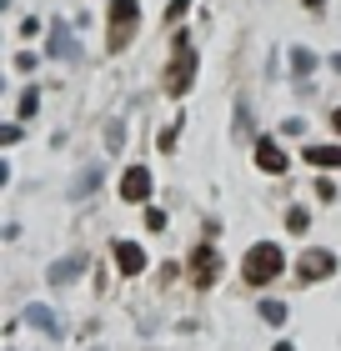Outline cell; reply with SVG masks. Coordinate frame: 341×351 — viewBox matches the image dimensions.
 I'll list each match as a JSON object with an SVG mask.
<instances>
[{"label":"cell","instance_id":"obj_21","mask_svg":"<svg viewBox=\"0 0 341 351\" xmlns=\"http://www.w3.org/2000/svg\"><path fill=\"white\" fill-rule=\"evenodd\" d=\"M321 5H327V0H306V10H321Z\"/></svg>","mask_w":341,"mask_h":351},{"label":"cell","instance_id":"obj_10","mask_svg":"<svg viewBox=\"0 0 341 351\" xmlns=\"http://www.w3.org/2000/svg\"><path fill=\"white\" fill-rule=\"evenodd\" d=\"M256 166H261V171H286V151L281 146H276V141L271 136H261V141H256Z\"/></svg>","mask_w":341,"mask_h":351},{"label":"cell","instance_id":"obj_20","mask_svg":"<svg viewBox=\"0 0 341 351\" xmlns=\"http://www.w3.org/2000/svg\"><path fill=\"white\" fill-rule=\"evenodd\" d=\"M191 10V0H171V10H166V21H181V15Z\"/></svg>","mask_w":341,"mask_h":351},{"label":"cell","instance_id":"obj_16","mask_svg":"<svg viewBox=\"0 0 341 351\" xmlns=\"http://www.w3.org/2000/svg\"><path fill=\"white\" fill-rule=\"evenodd\" d=\"M261 322L281 326V322H286V306H281V301H261Z\"/></svg>","mask_w":341,"mask_h":351},{"label":"cell","instance_id":"obj_9","mask_svg":"<svg viewBox=\"0 0 341 351\" xmlns=\"http://www.w3.org/2000/svg\"><path fill=\"white\" fill-rule=\"evenodd\" d=\"M116 266H121V276H141L145 271V251L136 241H116Z\"/></svg>","mask_w":341,"mask_h":351},{"label":"cell","instance_id":"obj_4","mask_svg":"<svg viewBox=\"0 0 341 351\" xmlns=\"http://www.w3.org/2000/svg\"><path fill=\"white\" fill-rule=\"evenodd\" d=\"M296 271H301V281H327L331 271H336V256L331 251H301V261H296Z\"/></svg>","mask_w":341,"mask_h":351},{"label":"cell","instance_id":"obj_14","mask_svg":"<svg viewBox=\"0 0 341 351\" xmlns=\"http://www.w3.org/2000/svg\"><path fill=\"white\" fill-rule=\"evenodd\" d=\"M36 110H40V90L30 86V90H21V106H15V116H21V121H30Z\"/></svg>","mask_w":341,"mask_h":351},{"label":"cell","instance_id":"obj_15","mask_svg":"<svg viewBox=\"0 0 341 351\" xmlns=\"http://www.w3.org/2000/svg\"><path fill=\"white\" fill-rule=\"evenodd\" d=\"M291 71H296V75H311V71H316V56H311V51H291Z\"/></svg>","mask_w":341,"mask_h":351},{"label":"cell","instance_id":"obj_17","mask_svg":"<svg viewBox=\"0 0 341 351\" xmlns=\"http://www.w3.org/2000/svg\"><path fill=\"white\" fill-rule=\"evenodd\" d=\"M106 146H110V151H121V146H126V125H121V121H110V125H106Z\"/></svg>","mask_w":341,"mask_h":351},{"label":"cell","instance_id":"obj_6","mask_svg":"<svg viewBox=\"0 0 341 351\" xmlns=\"http://www.w3.org/2000/svg\"><path fill=\"white\" fill-rule=\"evenodd\" d=\"M80 271H86V256H80V251H71V256H60L51 271H45V281H51V286H71Z\"/></svg>","mask_w":341,"mask_h":351},{"label":"cell","instance_id":"obj_23","mask_svg":"<svg viewBox=\"0 0 341 351\" xmlns=\"http://www.w3.org/2000/svg\"><path fill=\"white\" fill-rule=\"evenodd\" d=\"M331 125H336V131H341V110H336V116H331Z\"/></svg>","mask_w":341,"mask_h":351},{"label":"cell","instance_id":"obj_11","mask_svg":"<svg viewBox=\"0 0 341 351\" xmlns=\"http://www.w3.org/2000/svg\"><path fill=\"white\" fill-rule=\"evenodd\" d=\"M25 322L36 326V331H45V337H60V322H56L51 306H25Z\"/></svg>","mask_w":341,"mask_h":351},{"label":"cell","instance_id":"obj_13","mask_svg":"<svg viewBox=\"0 0 341 351\" xmlns=\"http://www.w3.org/2000/svg\"><path fill=\"white\" fill-rule=\"evenodd\" d=\"M95 186H101V166H86V171L75 176V196H91Z\"/></svg>","mask_w":341,"mask_h":351},{"label":"cell","instance_id":"obj_8","mask_svg":"<svg viewBox=\"0 0 341 351\" xmlns=\"http://www.w3.org/2000/svg\"><path fill=\"white\" fill-rule=\"evenodd\" d=\"M51 56H56V60H80V45H75V36H71L66 21L51 25Z\"/></svg>","mask_w":341,"mask_h":351},{"label":"cell","instance_id":"obj_1","mask_svg":"<svg viewBox=\"0 0 341 351\" xmlns=\"http://www.w3.org/2000/svg\"><path fill=\"white\" fill-rule=\"evenodd\" d=\"M286 271V251L276 246V241H256L246 256H241V276H246L251 286H266V281H276Z\"/></svg>","mask_w":341,"mask_h":351},{"label":"cell","instance_id":"obj_5","mask_svg":"<svg viewBox=\"0 0 341 351\" xmlns=\"http://www.w3.org/2000/svg\"><path fill=\"white\" fill-rule=\"evenodd\" d=\"M145 196H151V171L131 166V171L121 176V201H145Z\"/></svg>","mask_w":341,"mask_h":351},{"label":"cell","instance_id":"obj_24","mask_svg":"<svg viewBox=\"0 0 341 351\" xmlns=\"http://www.w3.org/2000/svg\"><path fill=\"white\" fill-rule=\"evenodd\" d=\"M276 351H291V346H286V341H281V346H276Z\"/></svg>","mask_w":341,"mask_h":351},{"label":"cell","instance_id":"obj_19","mask_svg":"<svg viewBox=\"0 0 341 351\" xmlns=\"http://www.w3.org/2000/svg\"><path fill=\"white\" fill-rule=\"evenodd\" d=\"M145 226H151V231H166V211H145Z\"/></svg>","mask_w":341,"mask_h":351},{"label":"cell","instance_id":"obj_22","mask_svg":"<svg viewBox=\"0 0 341 351\" xmlns=\"http://www.w3.org/2000/svg\"><path fill=\"white\" fill-rule=\"evenodd\" d=\"M331 66H336V75H341V56H331Z\"/></svg>","mask_w":341,"mask_h":351},{"label":"cell","instance_id":"obj_7","mask_svg":"<svg viewBox=\"0 0 341 351\" xmlns=\"http://www.w3.org/2000/svg\"><path fill=\"white\" fill-rule=\"evenodd\" d=\"M191 271H196V281L211 286L221 276V256H216V246H196V256H191Z\"/></svg>","mask_w":341,"mask_h":351},{"label":"cell","instance_id":"obj_3","mask_svg":"<svg viewBox=\"0 0 341 351\" xmlns=\"http://www.w3.org/2000/svg\"><path fill=\"white\" fill-rule=\"evenodd\" d=\"M136 25H141V5L136 0H110V40H106V51L121 56L126 45H131Z\"/></svg>","mask_w":341,"mask_h":351},{"label":"cell","instance_id":"obj_12","mask_svg":"<svg viewBox=\"0 0 341 351\" xmlns=\"http://www.w3.org/2000/svg\"><path fill=\"white\" fill-rule=\"evenodd\" d=\"M306 161H311L316 171L321 166H341V146H306Z\"/></svg>","mask_w":341,"mask_h":351},{"label":"cell","instance_id":"obj_18","mask_svg":"<svg viewBox=\"0 0 341 351\" xmlns=\"http://www.w3.org/2000/svg\"><path fill=\"white\" fill-rule=\"evenodd\" d=\"M306 221H311V216H306V206H291V211H286V226L291 231H306Z\"/></svg>","mask_w":341,"mask_h":351},{"label":"cell","instance_id":"obj_2","mask_svg":"<svg viewBox=\"0 0 341 351\" xmlns=\"http://www.w3.org/2000/svg\"><path fill=\"white\" fill-rule=\"evenodd\" d=\"M191 81H196V45H191V36H176V51L166 66V95H186Z\"/></svg>","mask_w":341,"mask_h":351}]
</instances>
